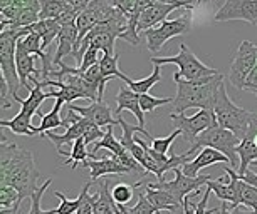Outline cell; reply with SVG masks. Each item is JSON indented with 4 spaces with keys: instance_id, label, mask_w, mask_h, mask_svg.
I'll return each instance as SVG.
<instances>
[{
    "instance_id": "obj_46",
    "label": "cell",
    "mask_w": 257,
    "mask_h": 214,
    "mask_svg": "<svg viewBox=\"0 0 257 214\" xmlns=\"http://www.w3.org/2000/svg\"><path fill=\"white\" fill-rule=\"evenodd\" d=\"M0 214H22V211H21V206H19L12 209H0Z\"/></svg>"
},
{
    "instance_id": "obj_6",
    "label": "cell",
    "mask_w": 257,
    "mask_h": 214,
    "mask_svg": "<svg viewBox=\"0 0 257 214\" xmlns=\"http://www.w3.org/2000/svg\"><path fill=\"white\" fill-rule=\"evenodd\" d=\"M192 30L190 16L178 17L175 20H165L160 26L148 28L143 32L145 40H147V47L152 54H158L162 50V47L167 44L170 38L178 37V36H187Z\"/></svg>"
},
{
    "instance_id": "obj_4",
    "label": "cell",
    "mask_w": 257,
    "mask_h": 214,
    "mask_svg": "<svg viewBox=\"0 0 257 214\" xmlns=\"http://www.w3.org/2000/svg\"><path fill=\"white\" fill-rule=\"evenodd\" d=\"M215 119L222 128L232 130L239 139H244L247 130H249V126L252 122V118H254L255 112H252L249 109H244V107L235 106L234 102L230 100L229 94H227L225 89V82H222L219 87V92H217V100H215Z\"/></svg>"
},
{
    "instance_id": "obj_42",
    "label": "cell",
    "mask_w": 257,
    "mask_h": 214,
    "mask_svg": "<svg viewBox=\"0 0 257 214\" xmlns=\"http://www.w3.org/2000/svg\"><path fill=\"white\" fill-rule=\"evenodd\" d=\"M244 90H249V92H252V94H255V96H257V64H255V67H254V70H252L250 77H249V79H247V82H245Z\"/></svg>"
},
{
    "instance_id": "obj_38",
    "label": "cell",
    "mask_w": 257,
    "mask_h": 214,
    "mask_svg": "<svg viewBox=\"0 0 257 214\" xmlns=\"http://www.w3.org/2000/svg\"><path fill=\"white\" fill-rule=\"evenodd\" d=\"M135 2H137V0H109L111 6H113L114 8H118V10L121 14H124L126 17L132 14L133 7H135Z\"/></svg>"
},
{
    "instance_id": "obj_47",
    "label": "cell",
    "mask_w": 257,
    "mask_h": 214,
    "mask_svg": "<svg viewBox=\"0 0 257 214\" xmlns=\"http://www.w3.org/2000/svg\"><path fill=\"white\" fill-rule=\"evenodd\" d=\"M14 2H16V0H0V10H4V8L14 6Z\"/></svg>"
},
{
    "instance_id": "obj_14",
    "label": "cell",
    "mask_w": 257,
    "mask_h": 214,
    "mask_svg": "<svg viewBox=\"0 0 257 214\" xmlns=\"http://www.w3.org/2000/svg\"><path fill=\"white\" fill-rule=\"evenodd\" d=\"M82 168H86L91 171V182L98 181L99 178L111 176V174L118 178V176H124V174L132 172L118 158H104L101 160L86 159L84 162H82Z\"/></svg>"
},
{
    "instance_id": "obj_26",
    "label": "cell",
    "mask_w": 257,
    "mask_h": 214,
    "mask_svg": "<svg viewBox=\"0 0 257 214\" xmlns=\"http://www.w3.org/2000/svg\"><path fill=\"white\" fill-rule=\"evenodd\" d=\"M99 67L103 76L108 77V79H121L123 82L130 79L128 76H124L119 70V56H106V54H103V57L99 60Z\"/></svg>"
},
{
    "instance_id": "obj_22",
    "label": "cell",
    "mask_w": 257,
    "mask_h": 214,
    "mask_svg": "<svg viewBox=\"0 0 257 214\" xmlns=\"http://www.w3.org/2000/svg\"><path fill=\"white\" fill-rule=\"evenodd\" d=\"M66 102L64 99H56L54 102V107H52V110L49 114H41V112H37L39 114V118H41V124H39V138H41L42 134L47 132V130H52V129H57V128H64V122H62V119H61V109H62V106H64Z\"/></svg>"
},
{
    "instance_id": "obj_1",
    "label": "cell",
    "mask_w": 257,
    "mask_h": 214,
    "mask_svg": "<svg viewBox=\"0 0 257 214\" xmlns=\"http://www.w3.org/2000/svg\"><path fill=\"white\" fill-rule=\"evenodd\" d=\"M39 171L31 150L7 144L0 146V186L14 188L22 199H31L37 191Z\"/></svg>"
},
{
    "instance_id": "obj_21",
    "label": "cell",
    "mask_w": 257,
    "mask_h": 214,
    "mask_svg": "<svg viewBox=\"0 0 257 214\" xmlns=\"http://www.w3.org/2000/svg\"><path fill=\"white\" fill-rule=\"evenodd\" d=\"M27 28H29V32L37 34V36L42 38V50H44V48L51 46L54 38L59 37L62 26H59L56 20H39L37 24H34V26Z\"/></svg>"
},
{
    "instance_id": "obj_41",
    "label": "cell",
    "mask_w": 257,
    "mask_h": 214,
    "mask_svg": "<svg viewBox=\"0 0 257 214\" xmlns=\"http://www.w3.org/2000/svg\"><path fill=\"white\" fill-rule=\"evenodd\" d=\"M64 2L69 7L74 8V10L82 12V10H86V8L91 6V2H94V0H64Z\"/></svg>"
},
{
    "instance_id": "obj_8",
    "label": "cell",
    "mask_w": 257,
    "mask_h": 214,
    "mask_svg": "<svg viewBox=\"0 0 257 214\" xmlns=\"http://www.w3.org/2000/svg\"><path fill=\"white\" fill-rule=\"evenodd\" d=\"M175 179L173 181H157V182H147L150 188L155 189H163V191H168L170 194H173L178 201L183 202L188 198L190 192H197L198 189L207 186L208 182L212 181V178L208 174H203V176L198 178H188L183 174V171L180 168L175 169Z\"/></svg>"
},
{
    "instance_id": "obj_3",
    "label": "cell",
    "mask_w": 257,
    "mask_h": 214,
    "mask_svg": "<svg viewBox=\"0 0 257 214\" xmlns=\"http://www.w3.org/2000/svg\"><path fill=\"white\" fill-rule=\"evenodd\" d=\"M152 64L153 66H162V64H173L178 67V72L177 74L185 79L188 82L195 86H205V84H210L217 79V76L220 74L219 70L215 69H210L203 64L202 60L197 59V56L193 54L190 48H188L185 44H180V52L178 56H173V57H152Z\"/></svg>"
},
{
    "instance_id": "obj_30",
    "label": "cell",
    "mask_w": 257,
    "mask_h": 214,
    "mask_svg": "<svg viewBox=\"0 0 257 214\" xmlns=\"http://www.w3.org/2000/svg\"><path fill=\"white\" fill-rule=\"evenodd\" d=\"M135 189L137 186H128V184H116V186L111 188V194H113V199L116 204H124V206H130V202H132L133 199V194H135Z\"/></svg>"
},
{
    "instance_id": "obj_28",
    "label": "cell",
    "mask_w": 257,
    "mask_h": 214,
    "mask_svg": "<svg viewBox=\"0 0 257 214\" xmlns=\"http://www.w3.org/2000/svg\"><path fill=\"white\" fill-rule=\"evenodd\" d=\"M54 196L57 199H61L59 208L51 209V211H44V214H76V211L79 209L81 202H82V198H84V194H82V191H81L79 196H77V199H74V201H72V199H67L64 194L59 192V191H56Z\"/></svg>"
},
{
    "instance_id": "obj_17",
    "label": "cell",
    "mask_w": 257,
    "mask_h": 214,
    "mask_svg": "<svg viewBox=\"0 0 257 214\" xmlns=\"http://www.w3.org/2000/svg\"><path fill=\"white\" fill-rule=\"evenodd\" d=\"M116 104H118L114 112L116 118L121 116L123 110H130L135 116L140 128L145 129V112L142 110V107H140V94L133 92L130 87H121L118 96H116Z\"/></svg>"
},
{
    "instance_id": "obj_43",
    "label": "cell",
    "mask_w": 257,
    "mask_h": 214,
    "mask_svg": "<svg viewBox=\"0 0 257 214\" xmlns=\"http://www.w3.org/2000/svg\"><path fill=\"white\" fill-rule=\"evenodd\" d=\"M202 0H178V6H180L182 10H185L187 14L193 12L195 8L200 6Z\"/></svg>"
},
{
    "instance_id": "obj_35",
    "label": "cell",
    "mask_w": 257,
    "mask_h": 214,
    "mask_svg": "<svg viewBox=\"0 0 257 214\" xmlns=\"http://www.w3.org/2000/svg\"><path fill=\"white\" fill-rule=\"evenodd\" d=\"M51 184H52V179H47V181L34 192V196L31 198V209H29L27 214H44V211L41 209V199L46 194L47 189H49Z\"/></svg>"
},
{
    "instance_id": "obj_16",
    "label": "cell",
    "mask_w": 257,
    "mask_h": 214,
    "mask_svg": "<svg viewBox=\"0 0 257 214\" xmlns=\"http://www.w3.org/2000/svg\"><path fill=\"white\" fill-rule=\"evenodd\" d=\"M77 37H79V30H77L76 22L62 26L59 37H57V50L52 56V64L56 67H61L62 59L66 56H74L77 47Z\"/></svg>"
},
{
    "instance_id": "obj_34",
    "label": "cell",
    "mask_w": 257,
    "mask_h": 214,
    "mask_svg": "<svg viewBox=\"0 0 257 214\" xmlns=\"http://www.w3.org/2000/svg\"><path fill=\"white\" fill-rule=\"evenodd\" d=\"M180 134H182L180 130L175 129L172 134L167 136V138H155V139H152V142H150V148H152L153 150H157V152H160V154H167L172 150V144L175 142V139Z\"/></svg>"
},
{
    "instance_id": "obj_39",
    "label": "cell",
    "mask_w": 257,
    "mask_h": 214,
    "mask_svg": "<svg viewBox=\"0 0 257 214\" xmlns=\"http://www.w3.org/2000/svg\"><path fill=\"white\" fill-rule=\"evenodd\" d=\"M210 189L205 186V192H203L202 199L195 204V209H193V214H207V202H208V196H210Z\"/></svg>"
},
{
    "instance_id": "obj_20",
    "label": "cell",
    "mask_w": 257,
    "mask_h": 214,
    "mask_svg": "<svg viewBox=\"0 0 257 214\" xmlns=\"http://www.w3.org/2000/svg\"><path fill=\"white\" fill-rule=\"evenodd\" d=\"M111 182L106 179L103 184L99 186L98 192L93 194L94 201H93V214H108L111 211H114V199L111 194Z\"/></svg>"
},
{
    "instance_id": "obj_5",
    "label": "cell",
    "mask_w": 257,
    "mask_h": 214,
    "mask_svg": "<svg viewBox=\"0 0 257 214\" xmlns=\"http://www.w3.org/2000/svg\"><path fill=\"white\" fill-rule=\"evenodd\" d=\"M242 139H239L237 136L232 132V130L222 128L219 122H213L210 128L198 136L195 139V142L192 144V149H188L190 152L193 154L197 149H202V148H212L219 152L225 154L229 158L232 166H237L239 160V156H237V148L240 146Z\"/></svg>"
},
{
    "instance_id": "obj_7",
    "label": "cell",
    "mask_w": 257,
    "mask_h": 214,
    "mask_svg": "<svg viewBox=\"0 0 257 214\" xmlns=\"http://www.w3.org/2000/svg\"><path fill=\"white\" fill-rule=\"evenodd\" d=\"M257 64V46L249 40H244L237 48L234 60H232L229 80L230 84L239 90H244L247 79Z\"/></svg>"
},
{
    "instance_id": "obj_48",
    "label": "cell",
    "mask_w": 257,
    "mask_h": 214,
    "mask_svg": "<svg viewBox=\"0 0 257 214\" xmlns=\"http://www.w3.org/2000/svg\"><path fill=\"white\" fill-rule=\"evenodd\" d=\"M108 214H116V212H114V211H111V212H108Z\"/></svg>"
},
{
    "instance_id": "obj_29",
    "label": "cell",
    "mask_w": 257,
    "mask_h": 214,
    "mask_svg": "<svg viewBox=\"0 0 257 214\" xmlns=\"http://www.w3.org/2000/svg\"><path fill=\"white\" fill-rule=\"evenodd\" d=\"M24 199L21 198L14 188L9 186H0V209H12L19 208L22 204Z\"/></svg>"
},
{
    "instance_id": "obj_9",
    "label": "cell",
    "mask_w": 257,
    "mask_h": 214,
    "mask_svg": "<svg viewBox=\"0 0 257 214\" xmlns=\"http://www.w3.org/2000/svg\"><path fill=\"white\" fill-rule=\"evenodd\" d=\"M170 120H172L173 128L178 129L187 142L193 144L195 139L200 136L203 130H207L213 122H217L215 112L212 110H198L195 116L187 118L185 114H170Z\"/></svg>"
},
{
    "instance_id": "obj_24",
    "label": "cell",
    "mask_w": 257,
    "mask_h": 214,
    "mask_svg": "<svg viewBox=\"0 0 257 214\" xmlns=\"http://www.w3.org/2000/svg\"><path fill=\"white\" fill-rule=\"evenodd\" d=\"M61 156H67V159L64 162H61L62 166H67V164H71L72 169H77L79 166V162L82 164L86 159H93L91 158V152H88V144H86L84 138H79L76 140L74 144L71 146V150L69 152H64V150H59Z\"/></svg>"
},
{
    "instance_id": "obj_2",
    "label": "cell",
    "mask_w": 257,
    "mask_h": 214,
    "mask_svg": "<svg viewBox=\"0 0 257 214\" xmlns=\"http://www.w3.org/2000/svg\"><path fill=\"white\" fill-rule=\"evenodd\" d=\"M173 80L177 84V96L172 102V114H183L188 109H203V110H215L217 92L220 84L224 82V74H219L217 79L205 86H195L192 82L182 79L180 76L173 74Z\"/></svg>"
},
{
    "instance_id": "obj_23",
    "label": "cell",
    "mask_w": 257,
    "mask_h": 214,
    "mask_svg": "<svg viewBox=\"0 0 257 214\" xmlns=\"http://www.w3.org/2000/svg\"><path fill=\"white\" fill-rule=\"evenodd\" d=\"M0 128H7L9 130H12L16 136H29V138H34V136H39L37 128L32 126V119L26 118L19 112L16 118L11 120H0Z\"/></svg>"
},
{
    "instance_id": "obj_25",
    "label": "cell",
    "mask_w": 257,
    "mask_h": 214,
    "mask_svg": "<svg viewBox=\"0 0 257 214\" xmlns=\"http://www.w3.org/2000/svg\"><path fill=\"white\" fill-rule=\"evenodd\" d=\"M162 80V67L160 66H155V69L152 72V76H148L147 79H142V80H132L128 79L124 82L126 87H130L133 92H137V94H148V90L152 89L155 84H158V82Z\"/></svg>"
},
{
    "instance_id": "obj_45",
    "label": "cell",
    "mask_w": 257,
    "mask_h": 214,
    "mask_svg": "<svg viewBox=\"0 0 257 214\" xmlns=\"http://www.w3.org/2000/svg\"><path fill=\"white\" fill-rule=\"evenodd\" d=\"M155 4H163V6H175L180 8V6H178V0H153Z\"/></svg>"
},
{
    "instance_id": "obj_10",
    "label": "cell",
    "mask_w": 257,
    "mask_h": 214,
    "mask_svg": "<svg viewBox=\"0 0 257 214\" xmlns=\"http://www.w3.org/2000/svg\"><path fill=\"white\" fill-rule=\"evenodd\" d=\"M215 22L244 20L257 27V0H225L215 12Z\"/></svg>"
},
{
    "instance_id": "obj_19",
    "label": "cell",
    "mask_w": 257,
    "mask_h": 214,
    "mask_svg": "<svg viewBox=\"0 0 257 214\" xmlns=\"http://www.w3.org/2000/svg\"><path fill=\"white\" fill-rule=\"evenodd\" d=\"M143 188H145V192H147L148 201L155 206L157 212H162V211L175 212L180 208H183V202L178 201V199L173 196V194H170L168 191L150 188L148 184H143Z\"/></svg>"
},
{
    "instance_id": "obj_36",
    "label": "cell",
    "mask_w": 257,
    "mask_h": 214,
    "mask_svg": "<svg viewBox=\"0 0 257 214\" xmlns=\"http://www.w3.org/2000/svg\"><path fill=\"white\" fill-rule=\"evenodd\" d=\"M91 184L93 182H86L84 186H82V194H84V198H82V202H81V206L79 209L76 211V214H93V201H94V196L93 194H89V188H91Z\"/></svg>"
},
{
    "instance_id": "obj_33",
    "label": "cell",
    "mask_w": 257,
    "mask_h": 214,
    "mask_svg": "<svg viewBox=\"0 0 257 214\" xmlns=\"http://www.w3.org/2000/svg\"><path fill=\"white\" fill-rule=\"evenodd\" d=\"M135 186L142 188V189H140V192H138V202L135 204V206H132L133 208V214H157V209H155L153 204L148 201L147 192H145V188H143L142 181L137 182Z\"/></svg>"
},
{
    "instance_id": "obj_12",
    "label": "cell",
    "mask_w": 257,
    "mask_h": 214,
    "mask_svg": "<svg viewBox=\"0 0 257 214\" xmlns=\"http://www.w3.org/2000/svg\"><path fill=\"white\" fill-rule=\"evenodd\" d=\"M69 109L74 110L76 114L82 116L88 120H91L93 124H96L98 128L104 129V128H111V126L118 124V118L113 114L111 107L106 104L104 100H98V102H91V106L88 107H79L74 104H66Z\"/></svg>"
},
{
    "instance_id": "obj_27",
    "label": "cell",
    "mask_w": 257,
    "mask_h": 214,
    "mask_svg": "<svg viewBox=\"0 0 257 214\" xmlns=\"http://www.w3.org/2000/svg\"><path fill=\"white\" fill-rule=\"evenodd\" d=\"M67 4L64 0H41V20H56L67 10Z\"/></svg>"
},
{
    "instance_id": "obj_37",
    "label": "cell",
    "mask_w": 257,
    "mask_h": 214,
    "mask_svg": "<svg viewBox=\"0 0 257 214\" xmlns=\"http://www.w3.org/2000/svg\"><path fill=\"white\" fill-rule=\"evenodd\" d=\"M9 96H11V90H9V86L6 79L0 74V106H2V110H9L11 109V100H9Z\"/></svg>"
},
{
    "instance_id": "obj_32",
    "label": "cell",
    "mask_w": 257,
    "mask_h": 214,
    "mask_svg": "<svg viewBox=\"0 0 257 214\" xmlns=\"http://www.w3.org/2000/svg\"><path fill=\"white\" fill-rule=\"evenodd\" d=\"M172 102H173L172 97H163V99H160V97H153L150 94L140 96V107H142L143 112H153V110L158 109V107L172 104Z\"/></svg>"
},
{
    "instance_id": "obj_13",
    "label": "cell",
    "mask_w": 257,
    "mask_h": 214,
    "mask_svg": "<svg viewBox=\"0 0 257 214\" xmlns=\"http://www.w3.org/2000/svg\"><path fill=\"white\" fill-rule=\"evenodd\" d=\"M93 126H96V124H93L91 120H88L86 118H82V116L77 114L76 119H74V122H71V126L67 128V130L62 136L54 134L52 130H47V132L42 134L41 138L49 139L51 142L54 144L56 150L59 152V150H62V146H64V144H71L72 146L79 138H84L86 132H88V130L93 128Z\"/></svg>"
},
{
    "instance_id": "obj_44",
    "label": "cell",
    "mask_w": 257,
    "mask_h": 214,
    "mask_svg": "<svg viewBox=\"0 0 257 214\" xmlns=\"http://www.w3.org/2000/svg\"><path fill=\"white\" fill-rule=\"evenodd\" d=\"M237 178H239L240 181L247 182L249 186L257 188V172H250V171H247L245 174H239V172H237Z\"/></svg>"
},
{
    "instance_id": "obj_11",
    "label": "cell",
    "mask_w": 257,
    "mask_h": 214,
    "mask_svg": "<svg viewBox=\"0 0 257 214\" xmlns=\"http://www.w3.org/2000/svg\"><path fill=\"white\" fill-rule=\"evenodd\" d=\"M225 174L230 178V181L224 184L219 181H210L207 188L215 194L217 199L222 202H227L229 209H239L240 206V179L237 178V171L230 168H225Z\"/></svg>"
},
{
    "instance_id": "obj_31",
    "label": "cell",
    "mask_w": 257,
    "mask_h": 214,
    "mask_svg": "<svg viewBox=\"0 0 257 214\" xmlns=\"http://www.w3.org/2000/svg\"><path fill=\"white\" fill-rule=\"evenodd\" d=\"M240 204L245 208H250L254 214H257V188L240 181Z\"/></svg>"
},
{
    "instance_id": "obj_15",
    "label": "cell",
    "mask_w": 257,
    "mask_h": 214,
    "mask_svg": "<svg viewBox=\"0 0 257 214\" xmlns=\"http://www.w3.org/2000/svg\"><path fill=\"white\" fill-rule=\"evenodd\" d=\"M217 162L230 164V160L225 154L219 152V150H215L212 148H203L202 152L198 154L195 159H192V160H188V162L183 164L182 171L188 178H198V172H200L203 168L213 166V164H217Z\"/></svg>"
},
{
    "instance_id": "obj_40",
    "label": "cell",
    "mask_w": 257,
    "mask_h": 214,
    "mask_svg": "<svg viewBox=\"0 0 257 214\" xmlns=\"http://www.w3.org/2000/svg\"><path fill=\"white\" fill-rule=\"evenodd\" d=\"M207 214H254V211H239V209H229L227 202H222L220 209H210Z\"/></svg>"
},
{
    "instance_id": "obj_18",
    "label": "cell",
    "mask_w": 257,
    "mask_h": 214,
    "mask_svg": "<svg viewBox=\"0 0 257 214\" xmlns=\"http://www.w3.org/2000/svg\"><path fill=\"white\" fill-rule=\"evenodd\" d=\"M173 10H178L175 6H163V4H152L148 8H145L142 17L138 20V34H142L148 28H153L167 20V16H170Z\"/></svg>"
}]
</instances>
